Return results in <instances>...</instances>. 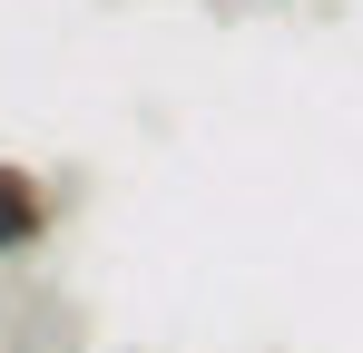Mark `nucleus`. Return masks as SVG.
<instances>
[{"mask_svg": "<svg viewBox=\"0 0 363 353\" xmlns=\"http://www.w3.org/2000/svg\"><path fill=\"white\" fill-rule=\"evenodd\" d=\"M60 235V186L30 157H0V255H40Z\"/></svg>", "mask_w": 363, "mask_h": 353, "instance_id": "f257e3e1", "label": "nucleus"}]
</instances>
